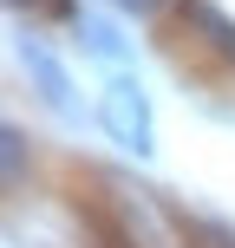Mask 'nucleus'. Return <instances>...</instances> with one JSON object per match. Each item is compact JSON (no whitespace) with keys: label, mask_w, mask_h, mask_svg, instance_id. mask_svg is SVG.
I'll list each match as a JSON object with an SVG mask.
<instances>
[{"label":"nucleus","mask_w":235,"mask_h":248,"mask_svg":"<svg viewBox=\"0 0 235 248\" xmlns=\"http://www.w3.org/2000/svg\"><path fill=\"white\" fill-rule=\"evenodd\" d=\"M78 46H85L92 59H105V65H118V72H124V39H118V26H111V20H98V13H78Z\"/></svg>","instance_id":"7ed1b4c3"},{"label":"nucleus","mask_w":235,"mask_h":248,"mask_svg":"<svg viewBox=\"0 0 235 248\" xmlns=\"http://www.w3.org/2000/svg\"><path fill=\"white\" fill-rule=\"evenodd\" d=\"M20 59H26V72L39 78V98L52 105V111L59 118H78V98H72V78H65V65L52 59L46 46H39V39H20Z\"/></svg>","instance_id":"f03ea898"},{"label":"nucleus","mask_w":235,"mask_h":248,"mask_svg":"<svg viewBox=\"0 0 235 248\" xmlns=\"http://www.w3.org/2000/svg\"><path fill=\"white\" fill-rule=\"evenodd\" d=\"M105 131L118 137L124 150H137V157H144L150 150V98H144V85H137L131 72H118L111 78V92H105Z\"/></svg>","instance_id":"f257e3e1"},{"label":"nucleus","mask_w":235,"mask_h":248,"mask_svg":"<svg viewBox=\"0 0 235 248\" xmlns=\"http://www.w3.org/2000/svg\"><path fill=\"white\" fill-rule=\"evenodd\" d=\"M118 7H131V13H150V7H157V0H118Z\"/></svg>","instance_id":"20e7f679"}]
</instances>
